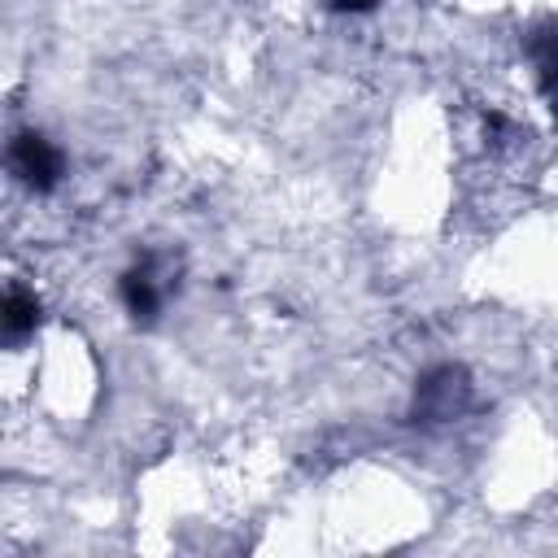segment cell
Wrapping results in <instances>:
<instances>
[{
    "label": "cell",
    "mask_w": 558,
    "mask_h": 558,
    "mask_svg": "<svg viewBox=\"0 0 558 558\" xmlns=\"http://www.w3.org/2000/svg\"><path fill=\"white\" fill-rule=\"evenodd\" d=\"M13 174H22L31 187H52L61 174V153L44 135H22L13 140Z\"/></svg>",
    "instance_id": "6da1fadb"
},
{
    "label": "cell",
    "mask_w": 558,
    "mask_h": 558,
    "mask_svg": "<svg viewBox=\"0 0 558 558\" xmlns=\"http://www.w3.org/2000/svg\"><path fill=\"white\" fill-rule=\"evenodd\" d=\"M336 9H344V13H362V9H371L375 0H331Z\"/></svg>",
    "instance_id": "7a4b0ae2"
}]
</instances>
